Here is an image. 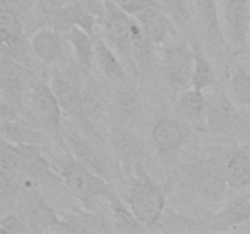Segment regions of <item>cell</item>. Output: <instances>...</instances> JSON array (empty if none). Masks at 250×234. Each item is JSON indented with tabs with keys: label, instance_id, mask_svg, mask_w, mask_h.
<instances>
[{
	"label": "cell",
	"instance_id": "obj_14",
	"mask_svg": "<svg viewBox=\"0 0 250 234\" xmlns=\"http://www.w3.org/2000/svg\"><path fill=\"white\" fill-rule=\"evenodd\" d=\"M224 29L229 45L242 50L250 37L249 0H225Z\"/></svg>",
	"mask_w": 250,
	"mask_h": 234
},
{
	"label": "cell",
	"instance_id": "obj_26",
	"mask_svg": "<svg viewBox=\"0 0 250 234\" xmlns=\"http://www.w3.org/2000/svg\"><path fill=\"white\" fill-rule=\"evenodd\" d=\"M107 201L110 204V209L112 212V223H114L115 232L120 233H141V232L148 231V227L144 226L131 207L127 205L126 201H122L119 195L111 189L107 195Z\"/></svg>",
	"mask_w": 250,
	"mask_h": 234
},
{
	"label": "cell",
	"instance_id": "obj_17",
	"mask_svg": "<svg viewBox=\"0 0 250 234\" xmlns=\"http://www.w3.org/2000/svg\"><path fill=\"white\" fill-rule=\"evenodd\" d=\"M190 126L185 119L163 117L154 126L151 136L159 153L170 154L187 143Z\"/></svg>",
	"mask_w": 250,
	"mask_h": 234
},
{
	"label": "cell",
	"instance_id": "obj_39",
	"mask_svg": "<svg viewBox=\"0 0 250 234\" xmlns=\"http://www.w3.org/2000/svg\"><path fill=\"white\" fill-rule=\"evenodd\" d=\"M81 6L88 11L89 14L94 15L99 21L104 17L105 14V2L104 0H78Z\"/></svg>",
	"mask_w": 250,
	"mask_h": 234
},
{
	"label": "cell",
	"instance_id": "obj_35",
	"mask_svg": "<svg viewBox=\"0 0 250 234\" xmlns=\"http://www.w3.org/2000/svg\"><path fill=\"white\" fill-rule=\"evenodd\" d=\"M0 233L6 234H22L33 233L32 228L19 214L5 212L0 218Z\"/></svg>",
	"mask_w": 250,
	"mask_h": 234
},
{
	"label": "cell",
	"instance_id": "obj_25",
	"mask_svg": "<svg viewBox=\"0 0 250 234\" xmlns=\"http://www.w3.org/2000/svg\"><path fill=\"white\" fill-rule=\"evenodd\" d=\"M66 37L70 45L72 46L81 72L84 76H90L95 61L93 34L88 33L81 27H73L66 33Z\"/></svg>",
	"mask_w": 250,
	"mask_h": 234
},
{
	"label": "cell",
	"instance_id": "obj_16",
	"mask_svg": "<svg viewBox=\"0 0 250 234\" xmlns=\"http://www.w3.org/2000/svg\"><path fill=\"white\" fill-rule=\"evenodd\" d=\"M111 144L119 157L126 177L133 179L139 167H142V149L137 136L125 127L116 126L111 129Z\"/></svg>",
	"mask_w": 250,
	"mask_h": 234
},
{
	"label": "cell",
	"instance_id": "obj_31",
	"mask_svg": "<svg viewBox=\"0 0 250 234\" xmlns=\"http://www.w3.org/2000/svg\"><path fill=\"white\" fill-rule=\"evenodd\" d=\"M115 107L125 121L136 118L139 110V99L131 85L125 82L117 83L115 87Z\"/></svg>",
	"mask_w": 250,
	"mask_h": 234
},
{
	"label": "cell",
	"instance_id": "obj_21",
	"mask_svg": "<svg viewBox=\"0 0 250 234\" xmlns=\"http://www.w3.org/2000/svg\"><path fill=\"white\" fill-rule=\"evenodd\" d=\"M176 107L182 119L190 127L197 131H204L207 128L208 99L203 90L192 87L180 92Z\"/></svg>",
	"mask_w": 250,
	"mask_h": 234
},
{
	"label": "cell",
	"instance_id": "obj_4",
	"mask_svg": "<svg viewBox=\"0 0 250 234\" xmlns=\"http://www.w3.org/2000/svg\"><path fill=\"white\" fill-rule=\"evenodd\" d=\"M31 71L19 61L1 54L0 88H1V119H16L26 107V89L29 85Z\"/></svg>",
	"mask_w": 250,
	"mask_h": 234
},
{
	"label": "cell",
	"instance_id": "obj_12",
	"mask_svg": "<svg viewBox=\"0 0 250 234\" xmlns=\"http://www.w3.org/2000/svg\"><path fill=\"white\" fill-rule=\"evenodd\" d=\"M0 34H1V54L19 61L31 68L33 54L31 40L27 39L22 26L21 17L12 12L0 10Z\"/></svg>",
	"mask_w": 250,
	"mask_h": 234
},
{
	"label": "cell",
	"instance_id": "obj_22",
	"mask_svg": "<svg viewBox=\"0 0 250 234\" xmlns=\"http://www.w3.org/2000/svg\"><path fill=\"white\" fill-rule=\"evenodd\" d=\"M250 222V197L248 194L238 195L224 205L212 216L209 227L211 231L224 232Z\"/></svg>",
	"mask_w": 250,
	"mask_h": 234
},
{
	"label": "cell",
	"instance_id": "obj_34",
	"mask_svg": "<svg viewBox=\"0 0 250 234\" xmlns=\"http://www.w3.org/2000/svg\"><path fill=\"white\" fill-rule=\"evenodd\" d=\"M164 10L177 23L178 28H187L192 21L189 0H158Z\"/></svg>",
	"mask_w": 250,
	"mask_h": 234
},
{
	"label": "cell",
	"instance_id": "obj_18",
	"mask_svg": "<svg viewBox=\"0 0 250 234\" xmlns=\"http://www.w3.org/2000/svg\"><path fill=\"white\" fill-rule=\"evenodd\" d=\"M61 232L63 233H105L115 232L112 219L93 212L85 207H71L62 218Z\"/></svg>",
	"mask_w": 250,
	"mask_h": 234
},
{
	"label": "cell",
	"instance_id": "obj_6",
	"mask_svg": "<svg viewBox=\"0 0 250 234\" xmlns=\"http://www.w3.org/2000/svg\"><path fill=\"white\" fill-rule=\"evenodd\" d=\"M83 84L84 82L78 80L77 77L71 73L55 76L50 83L60 102L62 114L80 124L85 133L100 139L102 136L98 131V127L90 121L83 106Z\"/></svg>",
	"mask_w": 250,
	"mask_h": 234
},
{
	"label": "cell",
	"instance_id": "obj_32",
	"mask_svg": "<svg viewBox=\"0 0 250 234\" xmlns=\"http://www.w3.org/2000/svg\"><path fill=\"white\" fill-rule=\"evenodd\" d=\"M229 97L241 109L250 107V71L237 67L229 79Z\"/></svg>",
	"mask_w": 250,
	"mask_h": 234
},
{
	"label": "cell",
	"instance_id": "obj_33",
	"mask_svg": "<svg viewBox=\"0 0 250 234\" xmlns=\"http://www.w3.org/2000/svg\"><path fill=\"white\" fill-rule=\"evenodd\" d=\"M22 185H24L16 176L7 171H0V205L1 214L6 212L22 194Z\"/></svg>",
	"mask_w": 250,
	"mask_h": 234
},
{
	"label": "cell",
	"instance_id": "obj_15",
	"mask_svg": "<svg viewBox=\"0 0 250 234\" xmlns=\"http://www.w3.org/2000/svg\"><path fill=\"white\" fill-rule=\"evenodd\" d=\"M195 16L208 49L216 54L226 43V34L220 21L216 0H195Z\"/></svg>",
	"mask_w": 250,
	"mask_h": 234
},
{
	"label": "cell",
	"instance_id": "obj_19",
	"mask_svg": "<svg viewBox=\"0 0 250 234\" xmlns=\"http://www.w3.org/2000/svg\"><path fill=\"white\" fill-rule=\"evenodd\" d=\"M31 46L33 55L45 65H58L65 61L66 50L60 32L43 27L31 37Z\"/></svg>",
	"mask_w": 250,
	"mask_h": 234
},
{
	"label": "cell",
	"instance_id": "obj_23",
	"mask_svg": "<svg viewBox=\"0 0 250 234\" xmlns=\"http://www.w3.org/2000/svg\"><path fill=\"white\" fill-rule=\"evenodd\" d=\"M65 140L67 144V153H70L77 161H80L82 165L89 168L93 172L98 173L102 177L106 178L109 172L105 166L104 161L100 157L98 151L89 144V141L85 140L84 136L78 134L75 131L65 132Z\"/></svg>",
	"mask_w": 250,
	"mask_h": 234
},
{
	"label": "cell",
	"instance_id": "obj_29",
	"mask_svg": "<svg viewBox=\"0 0 250 234\" xmlns=\"http://www.w3.org/2000/svg\"><path fill=\"white\" fill-rule=\"evenodd\" d=\"M192 48L194 51V70H193L192 87L195 89L204 90L205 88H209L214 83V67L208 58L202 44L195 38L192 40Z\"/></svg>",
	"mask_w": 250,
	"mask_h": 234
},
{
	"label": "cell",
	"instance_id": "obj_3",
	"mask_svg": "<svg viewBox=\"0 0 250 234\" xmlns=\"http://www.w3.org/2000/svg\"><path fill=\"white\" fill-rule=\"evenodd\" d=\"M60 173L71 194L88 210H94L98 201L104 197L106 199L111 192L104 177L85 167L71 154L70 157L61 163Z\"/></svg>",
	"mask_w": 250,
	"mask_h": 234
},
{
	"label": "cell",
	"instance_id": "obj_28",
	"mask_svg": "<svg viewBox=\"0 0 250 234\" xmlns=\"http://www.w3.org/2000/svg\"><path fill=\"white\" fill-rule=\"evenodd\" d=\"M131 48L132 58H133L136 67L138 71H146L153 66L154 62V45L148 40L146 36L144 34L143 28L138 21L133 24L131 33Z\"/></svg>",
	"mask_w": 250,
	"mask_h": 234
},
{
	"label": "cell",
	"instance_id": "obj_38",
	"mask_svg": "<svg viewBox=\"0 0 250 234\" xmlns=\"http://www.w3.org/2000/svg\"><path fill=\"white\" fill-rule=\"evenodd\" d=\"M127 14L136 16L137 14L151 6H161L158 0H112Z\"/></svg>",
	"mask_w": 250,
	"mask_h": 234
},
{
	"label": "cell",
	"instance_id": "obj_7",
	"mask_svg": "<svg viewBox=\"0 0 250 234\" xmlns=\"http://www.w3.org/2000/svg\"><path fill=\"white\" fill-rule=\"evenodd\" d=\"M189 166L188 178L190 185L203 199L220 201L231 190L225 177L221 151Z\"/></svg>",
	"mask_w": 250,
	"mask_h": 234
},
{
	"label": "cell",
	"instance_id": "obj_9",
	"mask_svg": "<svg viewBox=\"0 0 250 234\" xmlns=\"http://www.w3.org/2000/svg\"><path fill=\"white\" fill-rule=\"evenodd\" d=\"M26 101L29 117H32L37 124L50 133L62 136V110L51 85L43 82L32 83L27 93Z\"/></svg>",
	"mask_w": 250,
	"mask_h": 234
},
{
	"label": "cell",
	"instance_id": "obj_27",
	"mask_svg": "<svg viewBox=\"0 0 250 234\" xmlns=\"http://www.w3.org/2000/svg\"><path fill=\"white\" fill-rule=\"evenodd\" d=\"M2 139L15 144H33L42 145L44 143L43 134L33 126L19 119H1Z\"/></svg>",
	"mask_w": 250,
	"mask_h": 234
},
{
	"label": "cell",
	"instance_id": "obj_41",
	"mask_svg": "<svg viewBox=\"0 0 250 234\" xmlns=\"http://www.w3.org/2000/svg\"><path fill=\"white\" fill-rule=\"evenodd\" d=\"M248 195H249V197H250V192H249V193H248Z\"/></svg>",
	"mask_w": 250,
	"mask_h": 234
},
{
	"label": "cell",
	"instance_id": "obj_40",
	"mask_svg": "<svg viewBox=\"0 0 250 234\" xmlns=\"http://www.w3.org/2000/svg\"><path fill=\"white\" fill-rule=\"evenodd\" d=\"M249 5H250V0H249ZM249 41H250V37H249Z\"/></svg>",
	"mask_w": 250,
	"mask_h": 234
},
{
	"label": "cell",
	"instance_id": "obj_30",
	"mask_svg": "<svg viewBox=\"0 0 250 234\" xmlns=\"http://www.w3.org/2000/svg\"><path fill=\"white\" fill-rule=\"evenodd\" d=\"M87 80L83 84V106L90 121L97 126L98 122L105 117V99L99 85L92 79L90 76H85Z\"/></svg>",
	"mask_w": 250,
	"mask_h": 234
},
{
	"label": "cell",
	"instance_id": "obj_2",
	"mask_svg": "<svg viewBox=\"0 0 250 234\" xmlns=\"http://www.w3.org/2000/svg\"><path fill=\"white\" fill-rule=\"evenodd\" d=\"M125 201L137 218L148 228L159 223L166 210L165 192L163 187L153 182L144 167L138 168Z\"/></svg>",
	"mask_w": 250,
	"mask_h": 234
},
{
	"label": "cell",
	"instance_id": "obj_1",
	"mask_svg": "<svg viewBox=\"0 0 250 234\" xmlns=\"http://www.w3.org/2000/svg\"><path fill=\"white\" fill-rule=\"evenodd\" d=\"M0 163L1 170L16 176L24 185L58 187L63 183L61 173L42 155L41 145L15 144L1 138Z\"/></svg>",
	"mask_w": 250,
	"mask_h": 234
},
{
	"label": "cell",
	"instance_id": "obj_8",
	"mask_svg": "<svg viewBox=\"0 0 250 234\" xmlns=\"http://www.w3.org/2000/svg\"><path fill=\"white\" fill-rule=\"evenodd\" d=\"M104 2L105 14L102 19V23L107 41L119 54L125 66L133 71H138L132 58L131 48H129L132 28L136 23V17L127 14L112 0H104Z\"/></svg>",
	"mask_w": 250,
	"mask_h": 234
},
{
	"label": "cell",
	"instance_id": "obj_13",
	"mask_svg": "<svg viewBox=\"0 0 250 234\" xmlns=\"http://www.w3.org/2000/svg\"><path fill=\"white\" fill-rule=\"evenodd\" d=\"M133 17H136L148 40L154 46H166L175 43L178 36V26L161 6L148 7Z\"/></svg>",
	"mask_w": 250,
	"mask_h": 234
},
{
	"label": "cell",
	"instance_id": "obj_37",
	"mask_svg": "<svg viewBox=\"0 0 250 234\" xmlns=\"http://www.w3.org/2000/svg\"><path fill=\"white\" fill-rule=\"evenodd\" d=\"M36 6L34 0H0V10L23 17Z\"/></svg>",
	"mask_w": 250,
	"mask_h": 234
},
{
	"label": "cell",
	"instance_id": "obj_11",
	"mask_svg": "<svg viewBox=\"0 0 250 234\" xmlns=\"http://www.w3.org/2000/svg\"><path fill=\"white\" fill-rule=\"evenodd\" d=\"M194 51L183 41L168 44L163 51V75L168 87L182 92L192 87Z\"/></svg>",
	"mask_w": 250,
	"mask_h": 234
},
{
	"label": "cell",
	"instance_id": "obj_24",
	"mask_svg": "<svg viewBox=\"0 0 250 234\" xmlns=\"http://www.w3.org/2000/svg\"><path fill=\"white\" fill-rule=\"evenodd\" d=\"M93 38H94L95 62H97V66L102 71L103 75L111 82H125L127 77L126 66L119 56V54L100 36L94 33Z\"/></svg>",
	"mask_w": 250,
	"mask_h": 234
},
{
	"label": "cell",
	"instance_id": "obj_5",
	"mask_svg": "<svg viewBox=\"0 0 250 234\" xmlns=\"http://www.w3.org/2000/svg\"><path fill=\"white\" fill-rule=\"evenodd\" d=\"M208 99L207 128L215 134L229 136H248L250 116L234 104L229 94L211 93Z\"/></svg>",
	"mask_w": 250,
	"mask_h": 234
},
{
	"label": "cell",
	"instance_id": "obj_10",
	"mask_svg": "<svg viewBox=\"0 0 250 234\" xmlns=\"http://www.w3.org/2000/svg\"><path fill=\"white\" fill-rule=\"evenodd\" d=\"M17 214L28 223L33 233L61 232L62 218H59L36 185L27 187L21 194Z\"/></svg>",
	"mask_w": 250,
	"mask_h": 234
},
{
	"label": "cell",
	"instance_id": "obj_36",
	"mask_svg": "<svg viewBox=\"0 0 250 234\" xmlns=\"http://www.w3.org/2000/svg\"><path fill=\"white\" fill-rule=\"evenodd\" d=\"M73 0H38L37 10H38L39 16L45 24L49 20L53 19L59 11H61L63 7L67 6Z\"/></svg>",
	"mask_w": 250,
	"mask_h": 234
},
{
	"label": "cell",
	"instance_id": "obj_20",
	"mask_svg": "<svg viewBox=\"0 0 250 234\" xmlns=\"http://www.w3.org/2000/svg\"><path fill=\"white\" fill-rule=\"evenodd\" d=\"M225 177L231 190H238L250 185V150L248 148H233L221 151Z\"/></svg>",
	"mask_w": 250,
	"mask_h": 234
}]
</instances>
